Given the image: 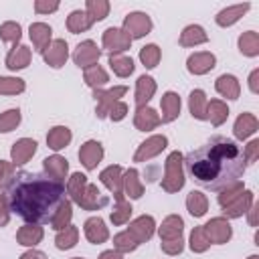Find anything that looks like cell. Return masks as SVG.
I'll use <instances>...</instances> for the list:
<instances>
[{
  "mask_svg": "<svg viewBox=\"0 0 259 259\" xmlns=\"http://www.w3.org/2000/svg\"><path fill=\"white\" fill-rule=\"evenodd\" d=\"M245 168L243 148L225 136H212L206 144L184 156V170L206 190H223L241 180Z\"/></svg>",
  "mask_w": 259,
  "mask_h": 259,
  "instance_id": "6da1fadb",
  "label": "cell"
},
{
  "mask_svg": "<svg viewBox=\"0 0 259 259\" xmlns=\"http://www.w3.org/2000/svg\"><path fill=\"white\" fill-rule=\"evenodd\" d=\"M4 190L10 212L32 225L51 223L53 214L67 198L65 184L49 178L45 172L18 170Z\"/></svg>",
  "mask_w": 259,
  "mask_h": 259,
  "instance_id": "7a4b0ae2",
  "label": "cell"
},
{
  "mask_svg": "<svg viewBox=\"0 0 259 259\" xmlns=\"http://www.w3.org/2000/svg\"><path fill=\"white\" fill-rule=\"evenodd\" d=\"M184 156L176 150L168 154L164 162V178H162V190L164 192H178L184 186Z\"/></svg>",
  "mask_w": 259,
  "mask_h": 259,
  "instance_id": "3957f363",
  "label": "cell"
},
{
  "mask_svg": "<svg viewBox=\"0 0 259 259\" xmlns=\"http://www.w3.org/2000/svg\"><path fill=\"white\" fill-rule=\"evenodd\" d=\"M127 93V87L125 85H115L111 89H93V97L97 101V107H95V115L99 119H105L109 109L119 101V97H123Z\"/></svg>",
  "mask_w": 259,
  "mask_h": 259,
  "instance_id": "277c9868",
  "label": "cell"
},
{
  "mask_svg": "<svg viewBox=\"0 0 259 259\" xmlns=\"http://www.w3.org/2000/svg\"><path fill=\"white\" fill-rule=\"evenodd\" d=\"M202 231H204L206 239H208L210 243H214V245H225V243H229L231 237H233V227H231V223H229L225 217H214V219H210L208 223L202 225Z\"/></svg>",
  "mask_w": 259,
  "mask_h": 259,
  "instance_id": "5b68a950",
  "label": "cell"
},
{
  "mask_svg": "<svg viewBox=\"0 0 259 259\" xmlns=\"http://www.w3.org/2000/svg\"><path fill=\"white\" fill-rule=\"evenodd\" d=\"M101 45L109 55H117V53H123V51H127L132 47V38L123 28L109 26L107 30H103Z\"/></svg>",
  "mask_w": 259,
  "mask_h": 259,
  "instance_id": "8992f818",
  "label": "cell"
},
{
  "mask_svg": "<svg viewBox=\"0 0 259 259\" xmlns=\"http://www.w3.org/2000/svg\"><path fill=\"white\" fill-rule=\"evenodd\" d=\"M99 180L113 194L115 202H121L123 200V168L119 164H111V166L103 168L101 174H99Z\"/></svg>",
  "mask_w": 259,
  "mask_h": 259,
  "instance_id": "52a82bcc",
  "label": "cell"
},
{
  "mask_svg": "<svg viewBox=\"0 0 259 259\" xmlns=\"http://www.w3.org/2000/svg\"><path fill=\"white\" fill-rule=\"evenodd\" d=\"M152 18L146 12H130L123 18V30L130 34V38H144L152 30Z\"/></svg>",
  "mask_w": 259,
  "mask_h": 259,
  "instance_id": "ba28073f",
  "label": "cell"
},
{
  "mask_svg": "<svg viewBox=\"0 0 259 259\" xmlns=\"http://www.w3.org/2000/svg\"><path fill=\"white\" fill-rule=\"evenodd\" d=\"M168 146V138L164 134H156V136H150L148 140H144L136 154H134V162H148L152 158H156L160 152H164Z\"/></svg>",
  "mask_w": 259,
  "mask_h": 259,
  "instance_id": "9c48e42d",
  "label": "cell"
},
{
  "mask_svg": "<svg viewBox=\"0 0 259 259\" xmlns=\"http://www.w3.org/2000/svg\"><path fill=\"white\" fill-rule=\"evenodd\" d=\"M99 57H101V49L97 47L95 40H83L73 51V63L77 67H81V69H87V67L97 65Z\"/></svg>",
  "mask_w": 259,
  "mask_h": 259,
  "instance_id": "30bf717a",
  "label": "cell"
},
{
  "mask_svg": "<svg viewBox=\"0 0 259 259\" xmlns=\"http://www.w3.org/2000/svg\"><path fill=\"white\" fill-rule=\"evenodd\" d=\"M125 231L136 239L138 245H142V243H146V241H150L154 237V233H156V221H154L152 214H140L138 219H134L130 223V227Z\"/></svg>",
  "mask_w": 259,
  "mask_h": 259,
  "instance_id": "8fae6325",
  "label": "cell"
},
{
  "mask_svg": "<svg viewBox=\"0 0 259 259\" xmlns=\"http://www.w3.org/2000/svg\"><path fill=\"white\" fill-rule=\"evenodd\" d=\"M42 59H45V63L49 67L61 69L67 63V59H69V45H67V40L65 38H53L51 45L42 51Z\"/></svg>",
  "mask_w": 259,
  "mask_h": 259,
  "instance_id": "7c38bea8",
  "label": "cell"
},
{
  "mask_svg": "<svg viewBox=\"0 0 259 259\" xmlns=\"http://www.w3.org/2000/svg\"><path fill=\"white\" fill-rule=\"evenodd\" d=\"M214 65H217V57L210 51H198L186 59V69L192 75H206L208 71L214 69Z\"/></svg>",
  "mask_w": 259,
  "mask_h": 259,
  "instance_id": "4fadbf2b",
  "label": "cell"
},
{
  "mask_svg": "<svg viewBox=\"0 0 259 259\" xmlns=\"http://www.w3.org/2000/svg\"><path fill=\"white\" fill-rule=\"evenodd\" d=\"M79 160L87 170H95L97 164L103 160V146L97 140H87L79 148Z\"/></svg>",
  "mask_w": 259,
  "mask_h": 259,
  "instance_id": "5bb4252c",
  "label": "cell"
},
{
  "mask_svg": "<svg viewBox=\"0 0 259 259\" xmlns=\"http://www.w3.org/2000/svg\"><path fill=\"white\" fill-rule=\"evenodd\" d=\"M253 200H255V194H253L251 190L245 188L235 200H231L229 204L223 206V214H225V219H239V217L247 214V210L251 208Z\"/></svg>",
  "mask_w": 259,
  "mask_h": 259,
  "instance_id": "9a60e30c",
  "label": "cell"
},
{
  "mask_svg": "<svg viewBox=\"0 0 259 259\" xmlns=\"http://www.w3.org/2000/svg\"><path fill=\"white\" fill-rule=\"evenodd\" d=\"M34 152H36V142L32 138H20L10 148V160L14 166H22L34 156Z\"/></svg>",
  "mask_w": 259,
  "mask_h": 259,
  "instance_id": "2e32d148",
  "label": "cell"
},
{
  "mask_svg": "<svg viewBox=\"0 0 259 259\" xmlns=\"http://www.w3.org/2000/svg\"><path fill=\"white\" fill-rule=\"evenodd\" d=\"M180 107H182L180 95H178L176 91H166V93L162 95V99H160V109H162L160 121H162V123H170V121L178 119Z\"/></svg>",
  "mask_w": 259,
  "mask_h": 259,
  "instance_id": "e0dca14e",
  "label": "cell"
},
{
  "mask_svg": "<svg viewBox=\"0 0 259 259\" xmlns=\"http://www.w3.org/2000/svg\"><path fill=\"white\" fill-rule=\"evenodd\" d=\"M42 168H45V174L57 182H63L65 184V178L69 174V162L67 158L59 156V154H53V156H47L42 160Z\"/></svg>",
  "mask_w": 259,
  "mask_h": 259,
  "instance_id": "ac0fdd59",
  "label": "cell"
},
{
  "mask_svg": "<svg viewBox=\"0 0 259 259\" xmlns=\"http://www.w3.org/2000/svg\"><path fill=\"white\" fill-rule=\"evenodd\" d=\"M83 231H85L87 241L93 245H101L109 239V229L105 227V221L101 217H89L83 225Z\"/></svg>",
  "mask_w": 259,
  "mask_h": 259,
  "instance_id": "d6986e66",
  "label": "cell"
},
{
  "mask_svg": "<svg viewBox=\"0 0 259 259\" xmlns=\"http://www.w3.org/2000/svg\"><path fill=\"white\" fill-rule=\"evenodd\" d=\"M160 113L150 107V105H144V107H138L136 113H134V125L136 130L140 132H150V130H156L160 125Z\"/></svg>",
  "mask_w": 259,
  "mask_h": 259,
  "instance_id": "ffe728a7",
  "label": "cell"
},
{
  "mask_svg": "<svg viewBox=\"0 0 259 259\" xmlns=\"http://www.w3.org/2000/svg\"><path fill=\"white\" fill-rule=\"evenodd\" d=\"M30 59H32V51L26 45H16L8 51L4 63L10 71H20V69H26L30 65Z\"/></svg>",
  "mask_w": 259,
  "mask_h": 259,
  "instance_id": "44dd1931",
  "label": "cell"
},
{
  "mask_svg": "<svg viewBox=\"0 0 259 259\" xmlns=\"http://www.w3.org/2000/svg\"><path fill=\"white\" fill-rule=\"evenodd\" d=\"M28 36L32 40V47L34 51L42 53L49 45H51V36H53V28L47 24V22H32L30 28H28Z\"/></svg>",
  "mask_w": 259,
  "mask_h": 259,
  "instance_id": "7402d4cb",
  "label": "cell"
},
{
  "mask_svg": "<svg viewBox=\"0 0 259 259\" xmlns=\"http://www.w3.org/2000/svg\"><path fill=\"white\" fill-rule=\"evenodd\" d=\"M257 130H259V119H257L253 113H249V111L241 113V115L235 119V125H233V134H235L237 140H247V138H251Z\"/></svg>",
  "mask_w": 259,
  "mask_h": 259,
  "instance_id": "603a6c76",
  "label": "cell"
},
{
  "mask_svg": "<svg viewBox=\"0 0 259 259\" xmlns=\"http://www.w3.org/2000/svg\"><path fill=\"white\" fill-rule=\"evenodd\" d=\"M107 202H109V198L105 194H101L97 184H87V188H85V192H83V196L79 200V206L85 208V210H99Z\"/></svg>",
  "mask_w": 259,
  "mask_h": 259,
  "instance_id": "cb8c5ba5",
  "label": "cell"
},
{
  "mask_svg": "<svg viewBox=\"0 0 259 259\" xmlns=\"http://www.w3.org/2000/svg\"><path fill=\"white\" fill-rule=\"evenodd\" d=\"M214 89H217L219 95H223V97H227V99H239V95H241V83H239V79H237L235 75H231V73H223V75L214 81Z\"/></svg>",
  "mask_w": 259,
  "mask_h": 259,
  "instance_id": "d4e9b609",
  "label": "cell"
},
{
  "mask_svg": "<svg viewBox=\"0 0 259 259\" xmlns=\"http://www.w3.org/2000/svg\"><path fill=\"white\" fill-rule=\"evenodd\" d=\"M182 231H184V221H182V217H178V214H168V217L162 221V225L158 227L160 241L178 239V237H182Z\"/></svg>",
  "mask_w": 259,
  "mask_h": 259,
  "instance_id": "484cf974",
  "label": "cell"
},
{
  "mask_svg": "<svg viewBox=\"0 0 259 259\" xmlns=\"http://www.w3.org/2000/svg\"><path fill=\"white\" fill-rule=\"evenodd\" d=\"M42 237H45V231H42V227H38V225H32V223H26V225H22L18 231H16V241H18V245H24V247H36L40 241H42Z\"/></svg>",
  "mask_w": 259,
  "mask_h": 259,
  "instance_id": "4316f807",
  "label": "cell"
},
{
  "mask_svg": "<svg viewBox=\"0 0 259 259\" xmlns=\"http://www.w3.org/2000/svg\"><path fill=\"white\" fill-rule=\"evenodd\" d=\"M154 93H156V81H154V77H150V75L138 77V81H136V105L138 107L148 105V101L154 97Z\"/></svg>",
  "mask_w": 259,
  "mask_h": 259,
  "instance_id": "83f0119b",
  "label": "cell"
},
{
  "mask_svg": "<svg viewBox=\"0 0 259 259\" xmlns=\"http://www.w3.org/2000/svg\"><path fill=\"white\" fill-rule=\"evenodd\" d=\"M251 8V4L249 2H243V4H235V6H227V8H223L217 16H214V20H217V24L219 26H233L247 10Z\"/></svg>",
  "mask_w": 259,
  "mask_h": 259,
  "instance_id": "f1b7e54d",
  "label": "cell"
},
{
  "mask_svg": "<svg viewBox=\"0 0 259 259\" xmlns=\"http://www.w3.org/2000/svg\"><path fill=\"white\" fill-rule=\"evenodd\" d=\"M71 140H73V134H71V130H69L67 125H55V127H51L49 134H47V144H49V148L55 150V152L67 148V146L71 144Z\"/></svg>",
  "mask_w": 259,
  "mask_h": 259,
  "instance_id": "f546056e",
  "label": "cell"
},
{
  "mask_svg": "<svg viewBox=\"0 0 259 259\" xmlns=\"http://www.w3.org/2000/svg\"><path fill=\"white\" fill-rule=\"evenodd\" d=\"M123 194L130 196L132 200H138L144 194V184H142L140 172L136 168H127L123 172Z\"/></svg>",
  "mask_w": 259,
  "mask_h": 259,
  "instance_id": "4dcf8cb0",
  "label": "cell"
},
{
  "mask_svg": "<svg viewBox=\"0 0 259 259\" xmlns=\"http://www.w3.org/2000/svg\"><path fill=\"white\" fill-rule=\"evenodd\" d=\"M180 47H196V45H204L208 42V34L200 24H188L182 32H180Z\"/></svg>",
  "mask_w": 259,
  "mask_h": 259,
  "instance_id": "1f68e13d",
  "label": "cell"
},
{
  "mask_svg": "<svg viewBox=\"0 0 259 259\" xmlns=\"http://www.w3.org/2000/svg\"><path fill=\"white\" fill-rule=\"evenodd\" d=\"M186 210L194 219L204 217L206 210H208V198H206V194L200 192V190H190L188 196H186Z\"/></svg>",
  "mask_w": 259,
  "mask_h": 259,
  "instance_id": "d6a6232c",
  "label": "cell"
},
{
  "mask_svg": "<svg viewBox=\"0 0 259 259\" xmlns=\"http://www.w3.org/2000/svg\"><path fill=\"white\" fill-rule=\"evenodd\" d=\"M71 219H73V202L69 198H65L61 202V206L57 208V212L53 214L49 225H51V229H55L59 233V231H63V229H67L71 225Z\"/></svg>",
  "mask_w": 259,
  "mask_h": 259,
  "instance_id": "836d02e7",
  "label": "cell"
},
{
  "mask_svg": "<svg viewBox=\"0 0 259 259\" xmlns=\"http://www.w3.org/2000/svg\"><path fill=\"white\" fill-rule=\"evenodd\" d=\"M107 65L111 67V71L117 75V77H130L136 69L134 65V59L123 55V53H117V55H109L107 59Z\"/></svg>",
  "mask_w": 259,
  "mask_h": 259,
  "instance_id": "e575fe53",
  "label": "cell"
},
{
  "mask_svg": "<svg viewBox=\"0 0 259 259\" xmlns=\"http://www.w3.org/2000/svg\"><path fill=\"white\" fill-rule=\"evenodd\" d=\"M206 93L202 89H192L188 95V109L194 119H206Z\"/></svg>",
  "mask_w": 259,
  "mask_h": 259,
  "instance_id": "d590c367",
  "label": "cell"
},
{
  "mask_svg": "<svg viewBox=\"0 0 259 259\" xmlns=\"http://www.w3.org/2000/svg\"><path fill=\"white\" fill-rule=\"evenodd\" d=\"M227 117H229V107L223 99H210L206 103V119H210V123L214 127L223 125L227 121Z\"/></svg>",
  "mask_w": 259,
  "mask_h": 259,
  "instance_id": "8d00e7d4",
  "label": "cell"
},
{
  "mask_svg": "<svg viewBox=\"0 0 259 259\" xmlns=\"http://www.w3.org/2000/svg\"><path fill=\"white\" fill-rule=\"evenodd\" d=\"M87 176L85 174H81V172H75V174H71V178L67 180V194L71 196L69 200L71 202H75V204H79V200H81V196H83V192H85V188H87Z\"/></svg>",
  "mask_w": 259,
  "mask_h": 259,
  "instance_id": "74e56055",
  "label": "cell"
},
{
  "mask_svg": "<svg viewBox=\"0 0 259 259\" xmlns=\"http://www.w3.org/2000/svg\"><path fill=\"white\" fill-rule=\"evenodd\" d=\"M91 18L85 14V10H73L69 16H67V28L69 32L73 34H79V32H87L91 28Z\"/></svg>",
  "mask_w": 259,
  "mask_h": 259,
  "instance_id": "f35d334b",
  "label": "cell"
},
{
  "mask_svg": "<svg viewBox=\"0 0 259 259\" xmlns=\"http://www.w3.org/2000/svg\"><path fill=\"white\" fill-rule=\"evenodd\" d=\"M83 79H85V83H87L91 89H101V87L109 81V75H107V71H105L101 65H93V67H87V69H85Z\"/></svg>",
  "mask_w": 259,
  "mask_h": 259,
  "instance_id": "ab89813d",
  "label": "cell"
},
{
  "mask_svg": "<svg viewBox=\"0 0 259 259\" xmlns=\"http://www.w3.org/2000/svg\"><path fill=\"white\" fill-rule=\"evenodd\" d=\"M239 51L245 57H257L259 55V34L255 30H247L239 36Z\"/></svg>",
  "mask_w": 259,
  "mask_h": 259,
  "instance_id": "60d3db41",
  "label": "cell"
},
{
  "mask_svg": "<svg viewBox=\"0 0 259 259\" xmlns=\"http://www.w3.org/2000/svg\"><path fill=\"white\" fill-rule=\"evenodd\" d=\"M77 241H79V229H77L75 225H69L67 229L59 231L57 237H55V245H57V249H61V251L73 249V247L77 245Z\"/></svg>",
  "mask_w": 259,
  "mask_h": 259,
  "instance_id": "b9f144b4",
  "label": "cell"
},
{
  "mask_svg": "<svg viewBox=\"0 0 259 259\" xmlns=\"http://www.w3.org/2000/svg\"><path fill=\"white\" fill-rule=\"evenodd\" d=\"M85 14L91 18V22H99V20L107 18L109 2L107 0H87L85 2Z\"/></svg>",
  "mask_w": 259,
  "mask_h": 259,
  "instance_id": "7bdbcfd3",
  "label": "cell"
},
{
  "mask_svg": "<svg viewBox=\"0 0 259 259\" xmlns=\"http://www.w3.org/2000/svg\"><path fill=\"white\" fill-rule=\"evenodd\" d=\"M20 36H22V28H20L18 22L6 20V22L0 24V38H2L4 42H12V45L16 47V45L20 42Z\"/></svg>",
  "mask_w": 259,
  "mask_h": 259,
  "instance_id": "ee69618b",
  "label": "cell"
},
{
  "mask_svg": "<svg viewBox=\"0 0 259 259\" xmlns=\"http://www.w3.org/2000/svg\"><path fill=\"white\" fill-rule=\"evenodd\" d=\"M160 57H162V51H160L158 45H146V47L140 49V61H142V65H144L146 69L158 67Z\"/></svg>",
  "mask_w": 259,
  "mask_h": 259,
  "instance_id": "f6af8a7d",
  "label": "cell"
},
{
  "mask_svg": "<svg viewBox=\"0 0 259 259\" xmlns=\"http://www.w3.org/2000/svg\"><path fill=\"white\" fill-rule=\"evenodd\" d=\"M132 212H134V208H132V204L127 202V200H121V202H115V206H113V210L109 212V219H111V223L113 225H125V223H130V217H132Z\"/></svg>",
  "mask_w": 259,
  "mask_h": 259,
  "instance_id": "bcb514c9",
  "label": "cell"
},
{
  "mask_svg": "<svg viewBox=\"0 0 259 259\" xmlns=\"http://www.w3.org/2000/svg\"><path fill=\"white\" fill-rule=\"evenodd\" d=\"M26 89L24 79L20 77H0V95H18Z\"/></svg>",
  "mask_w": 259,
  "mask_h": 259,
  "instance_id": "7dc6e473",
  "label": "cell"
},
{
  "mask_svg": "<svg viewBox=\"0 0 259 259\" xmlns=\"http://www.w3.org/2000/svg\"><path fill=\"white\" fill-rule=\"evenodd\" d=\"M245 190V184L241 182V180H237V182H233V184H229V186H225L223 190H219V196H217V200H219V204H221V208L225 206V204H229L231 200H235L241 192Z\"/></svg>",
  "mask_w": 259,
  "mask_h": 259,
  "instance_id": "c3c4849f",
  "label": "cell"
},
{
  "mask_svg": "<svg viewBox=\"0 0 259 259\" xmlns=\"http://www.w3.org/2000/svg\"><path fill=\"white\" fill-rule=\"evenodd\" d=\"M22 115H20V109H6L4 113H0V134H6V132H12L18 127Z\"/></svg>",
  "mask_w": 259,
  "mask_h": 259,
  "instance_id": "681fc988",
  "label": "cell"
},
{
  "mask_svg": "<svg viewBox=\"0 0 259 259\" xmlns=\"http://www.w3.org/2000/svg\"><path fill=\"white\" fill-rule=\"evenodd\" d=\"M113 249L119 251V253H132V251L138 249V243L127 231H121L113 237Z\"/></svg>",
  "mask_w": 259,
  "mask_h": 259,
  "instance_id": "f907efd6",
  "label": "cell"
},
{
  "mask_svg": "<svg viewBox=\"0 0 259 259\" xmlns=\"http://www.w3.org/2000/svg\"><path fill=\"white\" fill-rule=\"evenodd\" d=\"M188 245H190L192 253H204V251L210 247V241L206 239L202 227H194V229H192V233H190V243H188Z\"/></svg>",
  "mask_w": 259,
  "mask_h": 259,
  "instance_id": "816d5d0a",
  "label": "cell"
},
{
  "mask_svg": "<svg viewBox=\"0 0 259 259\" xmlns=\"http://www.w3.org/2000/svg\"><path fill=\"white\" fill-rule=\"evenodd\" d=\"M160 249L166 255H180L184 249V239L178 237V239H170V241H160Z\"/></svg>",
  "mask_w": 259,
  "mask_h": 259,
  "instance_id": "f5cc1de1",
  "label": "cell"
},
{
  "mask_svg": "<svg viewBox=\"0 0 259 259\" xmlns=\"http://www.w3.org/2000/svg\"><path fill=\"white\" fill-rule=\"evenodd\" d=\"M14 174H16V166L12 162L0 160V188H6Z\"/></svg>",
  "mask_w": 259,
  "mask_h": 259,
  "instance_id": "db71d44e",
  "label": "cell"
},
{
  "mask_svg": "<svg viewBox=\"0 0 259 259\" xmlns=\"http://www.w3.org/2000/svg\"><path fill=\"white\" fill-rule=\"evenodd\" d=\"M243 158L247 164H253L259 158V140H251L245 148H243Z\"/></svg>",
  "mask_w": 259,
  "mask_h": 259,
  "instance_id": "11a10c76",
  "label": "cell"
},
{
  "mask_svg": "<svg viewBox=\"0 0 259 259\" xmlns=\"http://www.w3.org/2000/svg\"><path fill=\"white\" fill-rule=\"evenodd\" d=\"M125 115H127V103H123V101H117V103L109 109V113H107V117H109L111 121H121Z\"/></svg>",
  "mask_w": 259,
  "mask_h": 259,
  "instance_id": "9f6ffc18",
  "label": "cell"
},
{
  "mask_svg": "<svg viewBox=\"0 0 259 259\" xmlns=\"http://www.w3.org/2000/svg\"><path fill=\"white\" fill-rule=\"evenodd\" d=\"M59 10V2H49V0H36L34 2V12L36 14H51Z\"/></svg>",
  "mask_w": 259,
  "mask_h": 259,
  "instance_id": "6f0895ef",
  "label": "cell"
},
{
  "mask_svg": "<svg viewBox=\"0 0 259 259\" xmlns=\"http://www.w3.org/2000/svg\"><path fill=\"white\" fill-rule=\"evenodd\" d=\"M10 221V204H8V196L4 192H0V227H6Z\"/></svg>",
  "mask_w": 259,
  "mask_h": 259,
  "instance_id": "680465c9",
  "label": "cell"
},
{
  "mask_svg": "<svg viewBox=\"0 0 259 259\" xmlns=\"http://www.w3.org/2000/svg\"><path fill=\"white\" fill-rule=\"evenodd\" d=\"M257 79H259V69H253L251 75H249V89H251V93H259Z\"/></svg>",
  "mask_w": 259,
  "mask_h": 259,
  "instance_id": "91938a15",
  "label": "cell"
},
{
  "mask_svg": "<svg viewBox=\"0 0 259 259\" xmlns=\"http://www.w3.org/2000/svg\"><path fill=\"white\" fill-rule=\"evenodd\" d=\"M20 259H47V255L42 251H38V249H28V251H24L20 255Z\"/></svg>",
  "mask_w": 259,
  "mask_h": 259,
  "instance_id": "94428289",
  "label": "cell"
},
{
  "mask_svg": "<svg viewBox=\"0 0 259 259\" xmlns=\"http://www.w3.org/2000/svg\"><path fill=\"white\" fill-rule=\"evenodd\" d=\"M97 259H123V253H119V251H115V249H107V251H103Z\"/></svg>",
  "mask_w": 259,
  "mask_h": 259,
  "instance_id": "6125c7cd",
  "label": "cell"
},
{
  "mask_svg": "<svg viewBox=\"0 0 259 259\" xmlns=\"http://www.w3.org/2000/svg\"><path fill=\"white\" fill-rule=\"evenodd\" d=\"M257 208H259V204L253 200L251 208L247 210V214H249V225H251V227H255V225H257Z\"/></svg>",
  "mask_w": 259,
  "mask_h": 259,
  "instance_id": "be15d7a7",
  "label": "cell"
},
{
  "mask_svg": "<svg viewBox=\"0 0 259 259\" xmlns=\"http://www.w3.org/2000/svg\"><path fill=\"white\" fill-rule=\"evenodd\" d=\"M247 259H259V255H249Z\"/></svg>",
  "mask_w": 259,
  "mask_h": 259,
  "instance_id": "e7e4bbea",
  "label": "cell"
},
{
  "mask_svg": "<svg viewBox=\"0 0 259 259\" xmlns=\"http://www.w3.org/2000/svg\"><path fill=\"white\" fill-rule=\"evenodd\" d=\"M73 259H83V257H73Z\"/></svg>",
  "mask_w": 259,
  "mask_h": 259,
  "instance_id": "03108f58",
  "label": "cell"
}]
</instances>
